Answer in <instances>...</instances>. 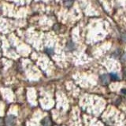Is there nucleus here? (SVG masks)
Returning <instances> with one entry per match:
<instances>
[{
  "mask_svg": "<svg viewBox=\"0 0 126 126\" xmlns=\"http://www.w3.org/2000/svg\"><path fill=\"white\" fill-rule=\"evenodd\" d=\"M110 78L113 80H119V76L116 73H111L110 74Z\"/></svg>",
  "mask_w": 126,
  "mask_h": 126,
  "instance_id": "5",
  "label": "nucleus"
},
{
  "mask_svg": "<svg viewBox=\"0 0 126 126\" xmlns=\"http://www.w3.org/2000/svg\"><path fill=\"white\" fill-rule=\"evenodd\" d=\"M73 4V0H67V1L65 2V5L67 7H71Z\"/></svg>",
  "mask_w": 126,
  "mask_h": 126,
  "instance_id": "8",
  "label": "nucleus"
},
{
  "mask_svg": "<svg viewBox=\"0 0 126 126\" xmlns=\"http://www.w3.org/2000/svg\"><path fill=\"white\" fill-rule=\"evenodd\" d=\"M41 124L43 126H51V121L49 117H44L41 121Z\"/></svg>",
  "mask_w": 126,
  "mask_h": 126,
  "instance_id": "3",
  "label": "nucleus"
},
{
  "mask_svg": "<svg viewBox=\"0 0 126 126\" xmlns=\"http://www.w3.org/2000/svg\"><path fill=\"white\" fill-rule=\"evenodd\" d=\"M66 47H67V49H68L69 50H70V51L74 50L75 48H76V47H75V43L72 40H70V41H69L68 43H67Z\"/></svg>",
  "mask_w": 126,
  "mask_h": 126,
  "instance_id": "4",
  "label": "nucleus"
},
{
  "mask_svg": "<svg viewBox=\"0 0 126 126\" xmlns=\"http://www.w3.org/2000/svg\"><path fill=\"white\" fill-rule=\"evenodd\" d=\"M100 80L103 84H108L110 82V77L107 74H102L100 77Z\"/></svg>",
  "mask_w": 126,
  "mask_h": 126,
  "instance_id": "2",
  "label": "nucleus"
},
{
  "mask_svg": "<svg viewBox=\"0 0 126 126\" xmlns=\"http://www.w3.org/2000/svg\"><path fill=\"white\" fill-rule=\"evenodd\" d=\"M16 121H17V117H16L14 115H8L6 118V123L7 125L9 126H14L16 124Z\"/></svg>",
  "mask_w": 126,
  "mask_h": 126,
  "instance_id": "1",
  "label": "nucleus"
},
{
  "mask_svg": "<svg viewBox=\"0 0 126 126\" xmlns=\"http://www.w3.org/2000/svg\"><path fill=\"white\" fill-rule=\"evenodd\" d=\"M44 50H45V52L49 55L54 54V48H52V47H46Z\"/></svg>",
  "mask_w": 126,
  "mask_h": 126,
  "instance_id": "6",
  "label": "nucleus"
},
{
  "mask_svg": "<svg viewBox=\"0 0 126 126\" xmlns=\"http://www.w3.org/2000/svg\"><path fill=\"white\" fill-rule=\"evenodd\" d=\"M112 56H113V58H117L121 57V51H120L119 50H115V51H114V52L113 53Z\"/></svg>",
  "mask_w": 126,
  "mask_h": 126,
  "instance_id": "7",
  "label": "nucleus"
},
{
  "mask_svg": "<svg viewBox=\"0 0 126 126\" xmlns=\"http://www.w3.org/2000/svg\"><path fill=\"white\" fill-rule=\"evenodd\" d=\"M121 94H125V89H122L121 90Z\"/></svg>",
  "mask_w": 126,
  "mask_h": 126,
  "instance_id": "9",
  "label": "nucleus"
}]
</instances>
